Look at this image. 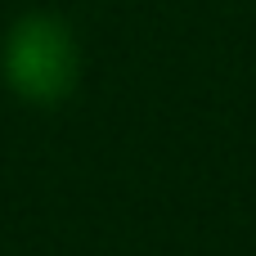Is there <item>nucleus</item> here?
Segmentation results:
<instances>
[{"label":"nucleus","mask_w":256,"mask_h":256,"mask_svg":"<svg viewBox=\"0 0 256 256\" xmlns=\"http://www.w3.org/2000/svg\"><path fill=\"white\" fill-rule=\"evenodd\" d=\"M4 76L22 99L54 104L76 81V45L58 18H22L4 40Z\"/></svg>","instance_id":"1"}]
</instances>
